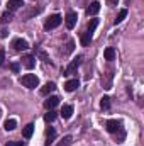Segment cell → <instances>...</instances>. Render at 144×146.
Wrapping results in <instances>:
<instances>
[{
  "label": "cell",
  "instance_id": "6da1fadb",
  "mask_svg": "<svg viewBox=\"0 0 144 146\" xmlns=\"http://www.w3.org/2000/svg\"><path fill=\"white\" fill-rule=\"evenodd\" d=\"M20 83L24 87H27V88H36L37 85H39V78H37L36 75H32V73H27V75H24L20 78Z\"/></svg>",
  "mask_w": 144,
  "mask_h": 146
},
{
  "label": "cell",
  "instance_id": "7a4b0ae2",
  "mask_svg": "<svg viewBox=\"0 0 144 146\" xmlns=\"http://www.w3.org/2000/svg\"><path fill=\"white\" fill-rule=\"evenodd\" d=\"M61 24V15H58V14H54V15H51L46 22H44V29H54V27H58Z\"/></svg>",
  "mask_w": 144,
  "mask_h": 146
},
{
  "label": "cell",
  "instance_id": "3957f363",
  "mask_svg": "<svg viewBox=\"0 0 144 146\" xmlns=\"http://www.w3.org/2000/svg\"><path fill=\"white\" fill-rule=\"evenodd\" d=\"M12 46H14L15 51H26V49L29 48V42H27L26 39H14Z\"/></svg>",
  "mask_w": 144,
  "mask_h": 146
},
{
  "label": "cell",
  "instance_id": "277c9868",
  "mask_svg": "<svg viewBox=\"0 0 144 146\" xmlns=\"http://www.w3.org/2000/svg\"><path fill=\"white\" fill-rule=\"evenodd\" d=\"M105 127H107L108 133H117V131H120V121H117V119H110V121H107Z\"/></svg>",
  "mask_w": 144,
  "mask_h": 146
},
{
  "label": "cell",
  "instance_id": "5b68a950",
  "mask_svg": "<svg viewBox=\"0 0 144 146\" xmlns=\"http://www.w3.org/2000/svg\"><path fill=\"white\" fill-rule=\"evenodd\" d=\"M76 19H78V17H76L75 12H68V14H66V17H65V24H66L68 29H73V27L76 26Z\"/></svg>",
  "mask_w": 144,
  "mask_h": 146
},
{
  "label": "cell",
  "instance_id": "8992f818",
  "mask_svg": "<svg viewBox=\"0 0 144 146\" xmlns=\"http://www.w3.org/2000/svg\"><path fill=\"white\" fill-rule=\"evenodd\" d=\"M58 102H59V99L54 97V95H51V97H48V99L44 100V107H46L48 110H53L56 106H58Z\"/></svg>",
  "mask_w": 144,
  "mask_h": 146
},
{
  "label": "cell",
  "instance_id": "52a82bcc",
  "mask_svg": "<svg viewBox=\"0 0 144 146\" xmlns=\"http://www.w3.org/2000/svg\"><path fill=\"white\" fill-rule=\"evenodd\" d=\"M80 63H81V56H76V60H73L71 63L68 65V68H66V73L65 75H71V73L76 72V68L80 66Z\"/></svg>",
  "mask_w": 144,
  "mask_h": 146
},
{
  "label": "cell",
  "instance_id": "ba28073f",
  "mask_svg": "<svg viewBox=\"0 0 144 146\" xmlns=\"http://www.w3.org/2000/svg\"><path fill=\"white\" fill-rule=\"evenodd\" d=\"M22 5H24L22 0H9V2H7V10H9V12H14V10L20 9Z\"/></svg>",
  "mask_w": 144,
  "mask_h": 146
},
{
  "label": "cell",
  "instance_id": "9c48e42d",
  "mask_svg": "<svg viewBox=\"0 0 144 146\" xmlns=\"http://www.w3.org/2000/svg\"><path fill=\"white\" fill-rule=\"evenodd\" d=\"M80 87V82L76 80V78H73V80H68L66 83H65V90L66 92H73V90H76Z\"/></svg>",
  "mask_w": 144,
  "mask_h": 146
},
{
  "label": "cell",
  "instance_id": "30bf717a",
  "mask_svg": "<svg viewBox=\"0 0 144 146\" xmlns=\"http://www.w3.org/2000/svg\"><path fill=\"white\" fill-rule=\"evenodd\" d=\"M98 10H100V3H98V2H92V3L88 5V9H87V14H88V15H97Z\"/></svg>",
  "mask_w": 144,
  "mask_h": 146
},
{
  "label": "cell",
  "instance_id": "8fae6325",
  "mask_svg": "<svg viewBox=\"0 0 144 146\" xmlns=\"http://www.w3.org/2000/svg\"><path fill=\"white\" fill-rule=\"evenodd\" d=\"M56 90V85L53 83V82H49V83H46L42 88H41V95H49L51 92H54Z\"/></svg>",
  "mask_w": 144,
  "mask_h": 146
},
{
  "label": "cell",
  "instance_id": "7c38bea8",
  "mask_svg": "<svg viewBox=\"0 0 144 146\" xmlns=\"http://www.w3.org/2000/svg\"><path fill=\"white\" fill-rule=\"evenodd\" d=\"M54 138H56V131H54V127H49L48 131H46V146H49L53 141H54Z\"/></svg>",
  "mask_w": 144,
  "mask_h": 146
},
{
  "label": "cell",
  "instance_id": "4fadbf2b",
  "mask_svg": "<svg viewBox=\"0 0 144 146\" xmlns=\"http://www.w3.org/2000/svg\"><path fill=\"white\" fill-rule=\"evenodd\" d=\"M22 65H24L27 70H32V68H34V65H36V61H34V58H32V56H24V58H22Z\"/></svg>",
  "mask_w": 144,
  "mask_h": 146
},
{
  "label": "cell",
  "instance_id": "5bb4252c",
  "mask_svg": "<svg viewBox=\"0 0 144 146\" xmlns=\"http://www.w3.org/2000/svg\"><path fill=\"white\" fill-rule=\"evenodd\" d=\"M15 127H17L15 119H7V121L3 122V129H5V131H14Z\"/></svg>",
  "mask_w": 144,
  "mask_h": 146
},
{
  "label": "cell",
  "instance_id": "9a60e30c",
  "mask_svg": "<svg viewBox=\"0 0 144 146\" xmlns=\"http://www.w3.org/2000/svg\"><path fill=\"white\" fill-rule=\"evenodd\" d=\"M32 133H34V124H27V126L24 127V131H22V136H24L26 139H29V138L32 136Z\"/></svg>",
  "mask_w": 144,
  "mask_h": 146
},
{
  "label": "cell",
  "instance_id": "2e32d148",
  "mask_svg": "<svg viewBox=\"0 0 144 146\" xmlns=\"http://www.w3.org/2000/svg\"><path fill=\"white\" fill-rule=\"evenodd\" d=\"M73 114V107L71 106H63V109H61V115H63V119H70Z\"/></svg>",
  "mask_w": 144,
  "mask_h": 146
},
{
  "label": "cell",
  "instance_id": "e0dca14e",
  "mask_svg": "<svg viewBox=\"0 0 144 146\" xmlns=\"http://www.w3.org/2000/svg\"><path fill=\"white\" fill-rule=\"evenodd\" d=\"M90 42H92V33L87 31V33L81 34V46H88Z\"/></svg>",
  "mask_w": 144,
  "mask_h": 146
},
{
  "label": "cell",
  "instance_id": "ac0fdd59",
  "mask_svg": "<svg viewBox=\"0 0 144 146\" xmlns=\"http://www.w3.org/2000/svg\"><path fill=\"white\" fill-rule=\"evenodd\" d=\"M104 56H105V60L112 61V60L115 58V49H114V48H107V49L104 51Z\"/></svg>",
  "mask_w": 144,
  "mask_h": 146
},
{
  "label": "cell",
  "instance_id": "d6986e66",
  "mask_svg": "<svg viewBox=\"0 0 144 146\" xmlns=\"http://www.w3.org/2000/svg\"><path fill=\"white\" fill-rule=\"evenodd\" d=\"M54 119H56V112L54 110H48V114L44 115V121L46 122H53Z\"/></svg>",
  "mask_w": 144,
  "mask_h": 146
},
{
  "label": "cell",
  "instance_id": "ffe728a7",
  "mask_svg": "<svg viewBox=\"0 0 144 146\" xmlns=\"http://www.w3.org/2000/svg\"><path fill=\"white\" fill-rule=\"evenodd\" d=\"M126 15H127V10L126 9H122L120 12H119V15H117V19H115V24H120L124 19H126Z\"/></svg>",
  "mask_w": 144,
  "mask_h": 146
},
{
  "label": "cell",
  "instance_id": "44dd1931",
  "mask_svg": "<svg viewBox=\"0 0 144 146\" xmlns=\"http://www.w3.org/2000/svg\"><path fill=\"white\" fill-rule=\"evenodd\" d=\"M10 19H12V12H5V14H2V17H0V21H2V24H7V22H10Z\"/></svg>",
  "mask_w": 144,
  "mask_h": 146
},
{
  "label": "cell",
  "instance_id": "7402d4cb",
  "mask_svg": "<svg viewBox=\"0 0 144 146\" xmlns=\"http://www.w3.org/2000/svg\"><path fill=\"white\" fill-rule=\"evenodd\" d=\"M98 26V21L97 19H92L90 22H88V33H93V29Z\"/></svg>",
  "mask_w": 144,
  "mask_h": 146
},
{
  "label": "cell",
  "instance_id": "603a6c76",
  "mask_svg": "<svg viewBox=\"0 0 144 146\" xmlns=\"http://www.w3.org/2000/svg\"><path fill=\"white\" fill-rule=\"evenodd\" d=\"M70 145H71V136H65V138L59 141L58 146H70Z\"/></svg>",
  "mask_w": 144,
  "mask_h": 146
},
{
  "label": "cell",
  "instance_id": "cb8c5ba5",
  "mask_svg": "<svg viewBox=\"0 0 144 146\" xmlns=\"http://www.w3.org/2000/svg\"><path fill=\"white\" fill-rule=\"evenodd\" d=\"M100 106H102V109H108V107H110V99H108V97H102Z\"/></svg>",
  "mask_w": 144,
  "mask_h": 146
},
{
  "label": "cell",
  "instance_id": "d4e9b609",
  "mask_svg": "<svg viewBox=\"0 0 144 146\" xmlns=\"http://www.w3.org/2000/svg\"><path fill=\"white\" fill-rule=\"evenodd\" d=\"M5 146H24V143L22 141H9Z\"/></svg>",
  "mask_w": 144,
  "mask_h": 146
},
{
  "label": "cell",
  "instance_id": "484cf974",
  "mask_svg": "<svg viewBox=\"0 0 144 146\" xmlns=\"http://www.w3.org/2000/svg\"><path fill=\"white\" fill-rule=\"evenodd\" d=\"M10 70H12V72H19V65H17V63H12V65H10Z\"/></svg>",
  "mask_w": 144,
  "mask_h": 146
},
{
  "label": "cell",
  "instance_id": "4316f807",
  "mask_svg": "<svg viewBox=\"0 0 144 146\" xmlns=\"http://www.w3.org/2000/svg\"><path fill=\"white\" fill-rule=\"evenodd\" d=\"M73 46H75V42H73V41H70V42H68V49H66V53H71V51H73Z\"/></svg>",
  "mask_w": 144,
  "mask_h": 146
},
{
  "label": "cell",
  "instance_id": "83f0119b",
  "mask_svg": "<svg viewBox=\"0 0 144 146\" xmlns=\"http://www.w3.org/2000/svg\"><path fill=\"white\" fill-rule=\"evenodd\" d=\"M3 60H5V53L3 49H0V65H3Z\"/></svg>",
  "mask_w": 144,
  "mask_h": 146
},
{
  "label": "cell",
  "instance_id": "f1b7e54d",
  "mask_svg": "<svg viewBox=\"0 0 144 146\" xmlns=\"http://www.w3.org/2000/svg\"><path fill=\"white\" fill-rule=\"evenodd\" d=\"M119 0H108V5H117Z\"/></svg>",
  "mask_w": 144,
  "mask_h": 146
},
{
  "label": "cell",
  "instance_id": "f546056e",
  "mask_svg": "<svg viewBox=\"0 0 144 146\" xmlns=\"http://www.w3.org/2000/svg\"><path fill=\"white\" fill-rule=\"evenodd\" d=\"M0 36H2V37H7V31H0Z\"/></svg>",
  "mask_w": 144,
  "mask_h": 146
}]
</instances>
